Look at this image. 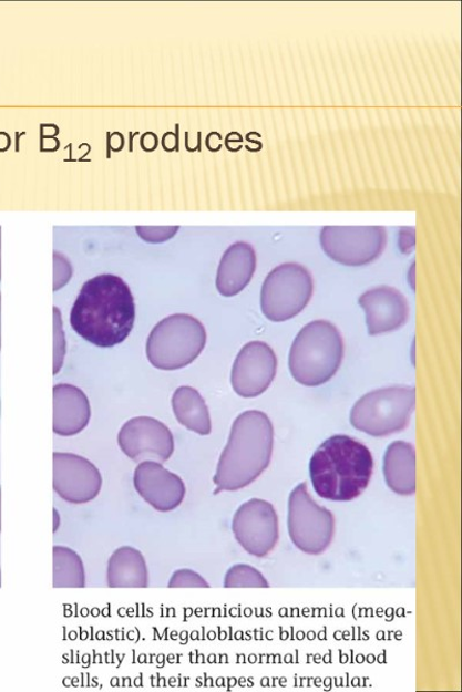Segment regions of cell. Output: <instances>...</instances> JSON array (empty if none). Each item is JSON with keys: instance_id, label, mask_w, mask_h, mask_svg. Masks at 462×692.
<instances>
[{"instance_id": "6da1fadb", "label": "cell", "mask_w": 462, "mask_h": 692, "mask_svg": "<svg viewBox=\"0 0 462 692\" xmlns=\"http://www.w3.org/2000/svg\"><path fill=\"white\" fill-rule=\"evenodd\" d=\"M134 320L133 295L115 275H100L88 281L81 288L70 316L76 334L99 348L123 343Z\"/></svg>"}, {"instance_id": "7a4b0ae2", "label": "cell", "mask_w": 462, "mask_h": 692, "mask_svg": "<svg viewBox=\"0 0 462 692\" xmlns=\"http://www.w3.org/2000/svg\"><path fill=\"white\" fill-rule=\"evenodd\" d=\"M274 443L275 428L266 413L250 410L239 414L217 464L213 479L216 493L253 484L268 467Z\"/></svg>"}, {"instance_id": "3957f363", "label": "cell", "mask_w": 462, "mask_h": 692, "mask_svg": "<svg viewBox=\"0 0 462 692\" xmlns=\"http://www.w3.org/2000/svg\"><path fill=\"white\" fill-rule=\"evenodd\" d=\"M373 458L363 443L347 435L326 440L310 461V477L316 493L326 500H355L368 487Z\"/></svg>"}, {"instance_id": "277c9868", "label": "cell", "mask_w": 462, "mask_h": 692, "mask_svg": "<svg viewBox=\"0 0 462 692\" xmlns=\"http://www.w3.org/2000/svg\"><path fill=\"white\" fill-rule=\"evenodd\" d=\"M343 359V340L330 321L316 320L298 332L289 352V371L306 386L328 383L339 371Z\"/></svg>"}, {"instance_id": "5b68a950", "label": "cell", "mask_w": 462, "mask_h": 692, "mask_svg": "<svg viewBox=\"0 0 462 692\" xmlns=\"http://www.w3.org/2000/svg\"><path fill=\"white\" fill-rule=\"evenodd\" d=\"M206 329L196 318L174 314L158 322L147 341L150 363L163 371H175L195 362L205 349Z\"/></svg>"}, {"instance_id": "8992f818", "label": "cell", "mask_w": 462, "mask_h": 692, "mask_svg": "<svg viewBox=\"0 0 462 692\" xmlns=\"http://www.w3.org/2000/svg\"><path fill=\"white\" fill-rule=\"evenodd\" d=\"M417 403L411 385L382 388L361 397L350 412V424L374 437L399 433L410 425Z\"/></svg>"}, {"instance_id": "52a82bcc", "label": "cell", "mask_w": 462, "mask_h": 692, "mask_svg": "<svg viewBox=\"0 0 462 692\" xmlns=\"http://www.w3.org/2000/svg\"><path fill=\"white\" fill-rule=\"evenodd\" d=\"M314 295L312 276L297 264H284L271 270L261 288L260 308L271 322H285L300 314Z\"/></svg>"}, {"instance_id": "ba28073f", "label": "cell", "mask_w": 462, "mask_h": 692, "mask_svg": "<svg viewBox=\"0 0 462 692\" xmlns=\"http://www.w3.org/2000/svg\"><path fill=\"white\" fill-rule=\"evenodd\" d=\"M288 529L294 545L311 556L325 551L332 543L335 518L312 500L307 484L298 485L290 494Z\"/></svg>"}, {"instance_id": "9c48e42d", "label": "cell", "mask_w": 462, "mask_h": 692, "mask_svg": "<svg viewBox=\"0 0 462 692\" xmlns=\"http://www.w3.org/2000/svg\"><path fill=\"white\" fill-rule=\"evenodd\" d=\"M324 252L338 264L360 267L371 264L384 251L383 228H325L320 235Z\"/></svg>"}, {"instance_id": "30bf717a", "label": "cell", "mask_w": 462, "mask_h": 692, "mask_svg": "<svg viewBox=\"0 0 462 692\" xmlns=\"http://www.w3.org/2000/svg\"><path fill=\"white\" fill-rule=\"evenodd\" d=\"M232 529L238 544L257 558L266 557L279 541L278 515L274 506L258 498L237 509Z\"/></svg>"}, {"instance_id": "8fae6325", "label": "cell", "mask_w": 462, "mask_h": 692, "mask_svg": "<svg viewBox=\"0 0 462 692\" xmlns=\"http://www.w3.org/2000/svg\"><path fill=\"white\" fill-rule=\"evenodd\" d=\"M103 481L99 468L88 458L70 453L53 454V490L68 504L86 505L95 500Z\"/></svg>"}, {"instance_id": "7c38bea8", "label": "cell", "mask_w": 462, "mask_h": 692, "mask_svg": "<svg viewBox=\"0 0 462 692\" xmlns=\"http://www.w3.org/2000/svg\"><path fill=\"white\" fill-rule=\"evenodd\" d=\"M119 446L135 463H165L174 454L175 441L165 424L151 417H137L123 425L119 434Z\"/></svg>"}, {"instance_id": "4fadbf2b", "label": "cell", "mask_w": 462, "mask_h": 692, "mask_svg": "<svg viewBox=\"0 0 462 692\" xmlns=\"http://www.w3.org/2000/svg\"><path fill=\"white\" fill-rule=\"evenodd\" d=\"M278 358L268 344L254 341L244 345L235 359L232 371V385L243 399L263 395L275 381Z\"/></svg>"}, {"instance_id": "5bb4252c", "label": "cell", "mask_w": 462, "mask_h": 692, "mask_svg": "<svg viewBox=\"0 0 462 692\" xmlns=\"http://www.w3.org/2000/svg\"><path fill=\"white\" fill-rule=\"evenodd\" d=\"M133 486L143 500L158 513L174 512L186 495L182 478L154 461L142 462L135 467Z\"/></svg>"}, {"instance_id": "9a60e30c", "label": "cell", "mask_w": 462, "mask_h": 692, "mask_svg": "<svg viewBox=\"0 0 462 692\" xmlns=\"http://www.w3.org/2000/svg\"><path fill=\"white\" fill-rule=\"evenodd\" d=\"M359 303L366 313L370 337L396 331L410 319L409 300L391 287L383 286L368 290L360 297Z\"/></svg>"}, {"instance_id": "2e32d148", "label": "cell", "mask_w": 462, "mask_h": 692, "mask_svg": "<svg viewBox=\"0 0 462 692\" xmlns=\"http://www.w3.org/2000/svg\"><path fill=\"white\" fill-rule=\"evenodd\" d=\"M91 421V405L86 394L71 384L53 386V432L73 436L83 432Z\"/></svg>"}, {"instance_id": "e0dca14e", "label": "cell", "mask_w": 462, "mask_h": 692, "mask_svg": "<svg viewBox=\"0 0 462 692\" xmlns=\"http://www.w3.org/2000/svg\"><path fill=\"white\" fill-rule=\"evenodd\" d=\"M257 259L247 242L232 245L225 254L216 275V289L224 297H234L246 289L255 275Z\"/></svg>"}, {"instance_id": "ac0fdd59", "label": "cell", "mask_w": 462, "mask_h": 692, "mask_svg": "<svg viewBox=\"0 0 462 692\" xmlns=\"http://www.w3.org/2000/svg\"><path fill=\"white\" fill-rule=\"evenodd\" d=\"M106 585L112 589L148 588L150 574L144 554L132 546L117 548L107 561Z\"/></svg>"}, {"instance_id": "d6986e66", "label": "cell", "mask_w": 462, "mask_h": 692, "mask_svg": "<svg viewBox=\"0 0 462 692\" xmlns=\"http://www.w3.org/2000/svg\"><path fill=\"white\" fill-rule=\"evenodd\" d=\"M384 477L397 494L413 495L417 492V453L409 442L391 443L384 456Z\"/></svg>"}, {"instance_id": "ffe728a7", "label": "cell", "mask_w": 462, "mask_h": 692, "mask_svg": "<svg viewBox=\"0 0 462 692\" xmlns=\"http://www.w3.org/2000/svg\"><path fill=\"white\" fill-rule=\"evenodd\" d=\"M173 410L178 423L199 435L212 432V422L208 407L193 386H181L173 396Z\"/></svg>"}, {"instance_id": "44dd1931", "label": "cell", "mask_w": 462, "mask_h": 692, "mask_svg": "<svg viewBox=\"0 0 462 692\" xmlns=\"http://www.w3.org/2000/svg\"><path fill=\"white\" fill-rule=\"evenodd\" d=\"M52 559V585L54 589H83L86 570L79 554L66 546H54Z\"/></svg>"}, {"instance_id": "7402d4cb", "label": "cell", "mask_w": 462, "mask_h": 692, "mask_svg": "<svg viewBox=\"0 0 462 692\" xmlns=\"http://www.w3.org/2000/svg\"><path fill=\"white\" fill-rule=\"evenodd\" d=\"M225 588H269V585L261 572L254 567L236 565L226 574Z\"/></svg>"}, {"instance_id": "603a6c76", "label": "cell", "mask_w": 462, "mask_h": 692, "mask_svg": "<svg viewBox=\"0 0 462 692\" xmlns=\"http://www.w3.org/2000/svg\"><path fill=\"white\" fill-rule=\"evenodd\" d=\"M168 588L186 589V588H209V585L202 575L192 569L176 570L170 580Z\"/></svg>"}, {"instance_id": "cb8c5ba5", "label": "cell", "mask_w": 462, "mask_h": 692, "mask_svg": "<svg viewBox=\"0 0 462 692\" xmlns=\"http://www.w3.org/2000/svg\"><path fill=\"white\" fill-rule=\"evenodd\" d=\"M53 313H54V330H53V334H54V338H53L54 358H53V364H54V374H58L59 371L62 369L63 362H64L65 339H64V331H63V326H62L61 314H60L59 309L54 308L53 309Z\"/></svg>"}, {"instance_id": "d4e9b609", "label": "cell", "mask_w": 462, "mask_h": 692, "mask_svg": "<svg viewBox=\"0 0 462 692\" xmlns=\"http://www.w3.org/2000/svg\"><path fill=\"white\" fill-rule=\"evenodd\" d=\"M72 277V267L65 258L60 257L58 254L54 256V291L63 288L68 285Z\"/></svg>"}, {"instance_id": "484cf974", "label": "cell", "mask_w": 462, "mask_h": 692, "mask_svg": "<svg viewBox=\"0 0 462 692\" xmlns=\"http://www.w3.org/2000/svg\"><path fill=\"white\" fill-rule=\"evenodd\" d=\"M137 231L150 242H161L174 237L178 228H137Z\"/></svg>"}, {"instance_id": "4316f807", "label": "cell", "mask_w": 462, "mask_h": 692, "mask_svg": "<svg viewBox=\"0 0 462 692\" xmlns=\"http://www.w3.org/2000/svg\"><path fill=\"white\" fill-rule=\"evenodd\" d=\"M415 238L413 229H402L400 234V249L403 254L410 255L414 248Z\"/></svg>"}, {"instance_id": "83f0119b", "label": "cell", "mask_w": 462, "mask_h": 692, "mask_svg": "<svg viewBox=\"0 0 462 692\" xmlns=\"http://www.w3.org/2000/svg\"><path fill=\"white\" fill-rule=\"evenodd\" d=\"M62 525V518L57 508L53 509V533L57 534Z\"/></svg>"}, {"instance_id": "f1b7e54d", "label": "cell", "mask_w": 462, "mask_h": 692, "mask_svg": "<svg viewBox=\"0 0 462 692\" xmlns=\"http://www.w3.org/2000/svg\"><path fill=\"white\" fill-rule=\"evenodd\" d=\"M407 279H409L410 286L412 288V290H415L417 287V280H415V265H413L410 269L409 276H407Z\"/></svg>"}, {"instance_id": "f546056e", "label": "cell", "mask_w": 462, "mask_h": 692, "mask_svg": "<svg viewBox=\"0 0 462 692\" xmlns=\"http://www.w3.org/2000/svg\"><path fill=\"white\" fill-rule=\"evenodd\" d=\"M0 588H2V570H0Z\"/></svg>"}, {"instance_id": "4dcf8cb0", "label": "cell", "mask_w": 462, "mask_h": 692, "mask_svg": "<svg viewBox=\"0 0 462 692\" xmlns=\"http://www.w3.org/2000/svg\"><path fill=\"white\" fill-rule=\"evenodd\" d=\"M0 347H2V342H0Z\"/></svg>"}]
</instances>
